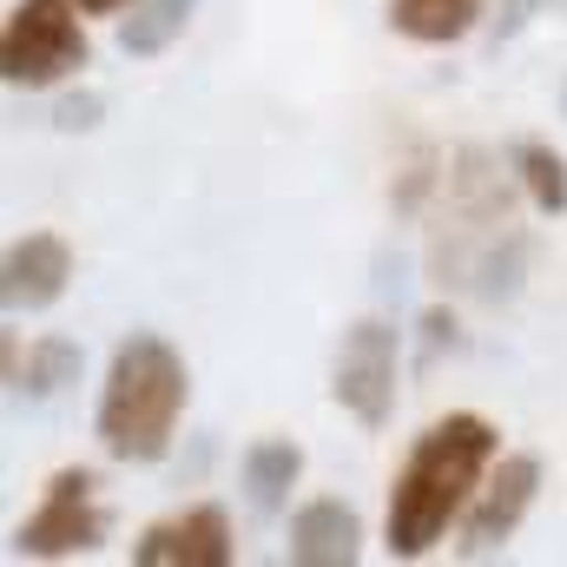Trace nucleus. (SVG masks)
I'll use <instances>...</instances> for the list:
<instances>
[{"label":"nucleus","mask_w":567,"mask_h":567,"mask_svg":"<svg viewBox=\"0 0 567 567\" xmlns=\"http://www.w3.org/2000/svg\"><path fill=\"white\" fill-rule=\"evenodd\" d=\"M495 455H502V429L475 410H449L410 442V455L390 482V508H383L390 561H423L449 542V528L482 495Z\"/></svg>","instance_id":"1"},{"label":"nucleus","mask_w":567,"mask_h":567,"mask_svg":"<svg viewBox=\"0 0 567 567\" xmlns=\"http://www.w3.org/2000/svg\"><path fill=\"white\" fill-rule=\"evenodd\" d=\"M192 396V370L185 357L158 337V330H133L113 343L100 403H93V435L113 462H165L178 416Z\"/></svg>","instance_id":"2"},{"label":"nucleus","mask_w":567,"mask_h":567,"mask_svg":"<svg viewBox=\"0 0 567 567\" xmlns=\"http://www.w3.org/2000/svg\"><path fill=\"white\" fill-rule=\"evenodd\" d=\"M86 7L80 0H13L0 20V80L7 86H66L93 47H86Z\"/></svg>","instance_id":"3"},{"label":"nucleus","mask_w":567,"mask_h":567,"mask_svg":"<svg viewBox=\"0 0 567 567\" xmlns=\"http://www.w3.org/2000/svg\"><path fill=\"white\" fill-rule=\"evenodd\" d=\"M396 370H403V330L390 317H357L337 337V363H330L337 410L363 429H390V416H396Z\"/></svg>","instance_id":"4"},{"label":"nucleus","mask_w":567,"mask_h":567,"mask_svg":"<svg viewBox=\"0 0 567 567\" xmlns=\"http://www.w3.org/2000/svg\"><path fill=\"white\" fill-rule=\"evenodd\" d=\"M100 475L93 468H60L40 495V508L13 528V555H33V561H73V555H93L113 528V515L100 508Z\"/></svg>","instance_id":"5"},{"label":"nucleus","mask_w":567,"mask_h":567,"mask_svg":"<svg viewBox=\"0 0 567 567\" xmlns=\"http://www.w3.org/2000/svg\"><path fill=\"white\" fill-rule=\"evenodd\" d=\"M535 495H542V455H528V449L495 455L482 495H475L468 515H462V542H455V555H462V561H495V555L515 542V528L528 522Z\"/></svg>","instance_id":"6"},{"label":"nucleus","mask_w":567,"mask_h":567,"mask_svg":"<svg viewBox=\"0 0 567 567\" xmlns=\"http://www.w3.org/2000/svg\"><path fill=\"white\" fill-rule=\"evenodd\" d=\"M133 561L140 567H231V515L218 502H192L165 522H152L140 542H133Z\"/></svg>","instance_id":"7"},{"label":"nucleus","mask_w":567,"mask_h":567,"mask_svg":"<svg viewBox=\"0 0 567 567\" xmlns=\"http://www.w3.org/2000/svg\"><path fill=\"white\" fill-rule=\"evenodd\" d=\"M73 284V245L60 231H27L7 245L0 258V303L7 317H33V310H53Z\"/></svg>","instance_id":"8"},{"label":"nucleus","mask_w":567,"mask_h":567,"mask_svg":"<svg viewBox=\"0 0 567 567\" xmlns=\"http://www.w3.org/2000/svg\"><path fill=\"white\" fill-rule=\"evenodd\" d=\"M284 555L297 567H357L363 555V515L343 495H317L290 515V542Z\"/></svg>","instance_id":"9"},{"label":"nucleus","mask_w":567,"mask_h":567,"mask_svg":"<svg viewBox=\"0 0 567 567\" xmlns=\"http://www.w3.org/2000/svg\"><path fill=\"white\" fill-rule=\"evenodd\" d=\"M303 475V449L290 435H258L245 455H238V482H245V502L258 522H278L290 508V488Z\"/></svg>","instance_id":"10"},{"label":"nucleus","mask_w":567,"mask_h":567,"mask_svg":"<svg viewBox=\"0 0 567 567\" xmlns=\"http://www.w3.org/2000/svg\"><path fill=\"white\" fill-rule=\"evenodd\" d=\"M390 27L416 47H455L482 27V0H383Z\"/></svg>","instance_id":"11"},{"label":"nucleus","mask_w":567,"mask_h":567,"mask_svg":"<svg viewBox=\"0 0 567 567\" xmlns=\"http://www.w3.org/2000/svg\"><path fill=\"white\" fill-rule=\"evenodd\" d=\"M192 13H198V0H133L120 13L113 40H120L126 60H158V53H172V40H185Z\"/></svg>","instance_id":"12"},{"label":"nucleus","mask_w":567,"mask_h":567,"mask_svg":"<svg viewBox=\"0 0 567 567\" xmlns=\"http://www.w3.org/2000/svg\"><path fill=\"white\" fill-rule=\"evenodd\" d=\"M508 172L522 185V198L542 212V218H567V158L548 140H515L508 145Z\"/></svg>","instance_id":"13"},{"label":"nucleus","mask_w":567,"mask_h":567,"mask_svg":"<svg viewBox=\"0 0 567 567\" xmlns=\"http://www.w3.org/2000/svg\"><path fill=\"white\" fill-rule=\"evenodd\" d=\"M80 370H86V350H80L73 337H40V343L27 350V370H20L13 396H27V403H53V396H66V390L80 383Z\"/></svg>","instance_id":"14"},{"label":"nucleus","mask_w":567,"mask_h":567,"mask_svg":"<svg viewBox=\"0 0 567 567\" xmlns=\"http://www.w3.org/2000/svg\"><path fill=\"white\" fill-rule=\"evenodd\" d=\"M455 343H462V337H455V310H449V303H435V310L416 317V370H435V357L455 350Z\"/></svg>","instance_id":"15"},{"label":"nucleus","mask_w":567,"mask_h":567,"mask_svg":"<svg viewBox=\"0 0 567 567\" xmlns=\"http://www.w3.org/2000/svg\"><path fill=\"white\" fill-rule=\"evenodd\" d=\"M100 120H106V93H93V86L53 100V133H93Z\"/></svg>","instance_id":"16"},{"label":"nucleus","mask_w":567,"mask_h":567,"mask_svg":"<svg viewBox=\"0 0 567 567\" xmlns=\"http://www.w3.org/2000/svg\"><path fill=\"white\" fill-rule=\"evenodd\" d=\"M542 7H548V0H495V20H488V40H495V47H502V40H515V33H522V27H528V20H535Z\"/></svg>","instance_id":"17"},{"label":"nucleus","mask_w":567,"mask_h":567,"mask_svg":"<svg viewBox=\"0 0 567 567\" xmlns=\"http://www.w3.org/2000/svg\"><path fill=\"white\" fill-rule=\"evenodd\" d=\"M80 7H86V13H113V20H120V13H126L133 0H80Z\"/></svg>","instance_id":"18"},{"label":"nucleus","mask_w":567,"mask_h":567,"mask_svg":"<svg viewBox=\"0 0 567 567\" xmlns=\"http://www.w3.org/2000/svg\"><path fill=\"white\" fill-rule=\"evenodd\" d=\"M561 113H567V86H561Z\"/></svg>","instance_id":"19"},{"label":"nucleus","mask_w":567,"mask_h":567,"mask_svg":"<svg viewBox=\"0 0 567 567\" xmlns=\"http://www.w3.org/2000/svg\"><path fill=\"white\" fill-rule=\"evenodd\" d=\"M561 7H567V0H561Z\"/></svg>","instance_id":"20"}]
</instances>
